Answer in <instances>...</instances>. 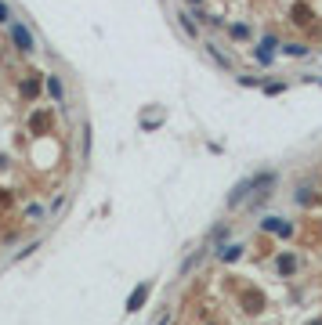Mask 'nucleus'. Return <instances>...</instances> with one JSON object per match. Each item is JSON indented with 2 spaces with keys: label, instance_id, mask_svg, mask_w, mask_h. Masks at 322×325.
Returning <instances> with one entry per match:
<instances>
[{
  "label": "nucleus",
  "instance_id": "9b49d317",
  "mask_svg": "<svg viewBox=\"0 0 322 325\" xmlns=\"http://www.w3.org/2000/svg\"><path fill=\"white\" fill-rule=\"evenodd\" d=\"M315 325H322V321H315Z\"/></svg>",
  "mask_w": 322,
  "mask_h": 325
},
{
  "label": "nucleus",
  "instance_id": "6e6552de",
  "mask_svg": "<svg viewBox=\"0 0 322 325\" xmlns=\"http://www.w3.org/2000/svg\"><path fill=\"white\" fill-rule=\"evenodd\" d=\"M283 55H293V58H297V55H304V47H301V44H286Z\"/></svg>",
  "mask_w": 322,
  "mask_h": 325
},
{
  "label": "nucleus",
  "instance_id": "f03ea898",
  "mask_svg": "<svg viewBox=\"0 0 322 325\" xmlns=\"http://www.w3.org/2000/svg\"><path fill=\"white\" fill-rule=\"evenodd\" d=\"M250 188H254V177H246V181H239L235 188H232V195H228V206H239L246 195H250Z\"/></svg>",
  "mask_w": 322,
  "mask_h": 325
},
{
  "label": "nucleus",
  "instance_id": "f257e3e1",
  "mask_svg": "<svg viewBox=\"0 0 322 325\" xmlns=\"http://www.w3.org/2000/svg\"><path fill=\"white\" fill-rule=\"evenodd\" d=\"M11 40H15V44H18V51H26V55H29L33 47H36V44H33V33H29L26 25H18V22L11 25Z\"/></svg>",
  "mask_w": 322,
  "mask_h": 325
},
{
  "label": "nucleus",
  "instance_id": "9d476101",
  "mask_svg": "<svg viewBox=\"0 0 322 325\" xmlns=\"http://www.w3.org/2000/svg\"><path fill=\"white\" fill-rule=\"evenodd\" d=\"M0 22H8V8L4 4H0Z\"/></svg>",
  "mask_w": 322,
  "mask_h": 325
},
{
  "label": "nucleus",
  "instance_id": "0eeeda50",
  "mask_svg": "<svg viewBox=\"0 0 322 325\" xmlns=\"http://www.w3.org/2000/svg\"><path fill=\"white\" fill-rule=\"evenodd\" d=\"M47 91H51V94H55V98H58V101H62V84H58V79H55V76H51V79H47Z\"/></svg>",
  "mask_w": 322,
  "mask_h": 325
},
{
  "label": "nucleus",
  "instance_id": "7ed1b4c3",
  "mask_svg": "<svg viewBox=\"0 0 322 325\" xmlns=\"http://www.w3.org/2000/svg\"><path fill=\"white\" fill-rule=\"evenodd\" d=\"M148 289H152L148 282H141V286H138V289L131 293V300H127V311H138V307H141V304L148 300Z\"/></svg>",
  "mask_w": 322,
  "mask_h": 325
},
{
  "label": "nucleus",
  "instance_id": "39448f33",
  "mask_svg": "<svg viewBox=\"0 0 322 325\" xmlns=\"http://www.w3.org/2000/svg\"><path fill=\"white\" fill-rule=\"evenodd\" d=\"M293 267H297V260H293L290 253H283V257H279V271H283V275H290Z\"/></svg>",
  "mask_w": 322,
  "mask_h": 325
},
{
  "label": "nucleus",
  "instance_id": "1a4fd4ad",
  "mask_svg": "<svg viewBox=\"0 0 322 325\" xmlns=\"http://www.w3.org/2000/svg\"><path fill=\"white\" fill-rule=\"evenodd\" d=\"M167 321H170V314H159V318H156V325H167Z\"/></svg>",
  "mask_w": 322,
  "mask_h": 325
},
{
  "label": "nucleus",
  "instance_id": "20e7f679",
  "mask_svg": "<svg viewBox=\"0 0 322 325\" xmlns=\"http://www.w3.org/2000/svg\"><path fill=\"white\" fill-rule=\"evenodd\" d=\"M261 224H264L268 231H275V235H283V238L290 235V224H286V221H279V217H268V221H261Z\"/></svg>",
  "mask_w": 322,
  "mask_h": 325
},
{
  "label": "nucleus",
  "instance_id": "423d86ee",
  "mask_svg": "<svg viewBox=\"0 0 322 325\" xmlns=\"http://www.w3.org/2000/svg\"><path fill=\"white\" fill-rule=\"evenodd\" d=\"M239 253H243V246H225V250H221V260L232 264V260H239Z\"/></svg>",
  "mask_w": 322,
  "mask_h": 325
}]
</instances>
